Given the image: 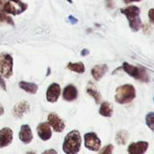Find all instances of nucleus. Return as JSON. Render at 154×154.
<instances>
[{"label": "nucleus", "instance_id": "c85d7f7f", "mask_svg": "<svg viewBox=\"0 0 154 154\" xmlns=\"http://www.w3.org/2000/svg\"><path fill=\"white\" fill-rule=\"evenodd\" d=\"M88 53H89L88 50H87V49H84V50H82V51H81V56H87Z\"/></svg>", "mask_w": 154, "mask_h": 154}, {"label": "nucleus", "instance_id": "4468645a", "mask_svg": "<svg viewBox=\"0 0 154 154\" xmlns=\"http://www.w3.org/2000/svg\"><path fill=\"white\" fill-rule=\"evenodd\" d=\"M37 133H38L39 137L44 142L50 140L51 138V135H52L51 126L48 123L39 124V125L37 127Z\"/></svg>", "mask_w": 154, "mask_h": 154}, {"label": "nucleus", "instance_id": "f03ea898", "mask_svg": "<svg viewBox=\"0 0 154 154\" xmlns=\"http://www.w3.org/2000/svg\"><path fill=\"white\" fill-rule=\"evenodd\" d=\"M121 13L128 19L130 28L133 32H138L142 28V20L140 17L141 9L137 5H129L121 8Z\"/></svg>", "mask_w": 154, "mask_h": 154}, {"label": "nucleus", "instance_id": "aec40b11", "mask_svg": "<svg viewBox=\"0 0 154 154\" xmlns=\"http://www.w3.org/2000/svg\"><path fill=\"white\" fill-rule=\"evenodd\" d=\"M129 139V134L125 130H121L117 132L116 135V143L118 145H125Z\"/></svg>", "mask_w": 154, "mask_h": 154}, {"label": "nucleus", "instance_id": "cd10ccee", "mask_svg": "<svg viewBox=\"0 0 154 154\" xmlns=\"http://www.w3.org/2000/svg\"><path fill=\"white\" fill-rule=\"evenodd\" d=\"M42 154H58V152L53 149H50V150H47V151L43 152Z\"/></svg>", "mask_w": 154, "mask_h": 154}, {"label": "nucleus", "instance_id": "f8f14e48", "mask_svg": "<svg viewBox=\"0 0 154 154\" xmlns=\"http://www.w3.org/2000/svg\"><path fill=\"white\" fill-rule=\"evenodd\" d=\"M30 111V106L26 101H22L16 104L13 108V115L16 118H22Z\"/></svg>", "mask_w": 154, "mask_h": 154}, {"label": "nucleus", "instance_id": "423d86ee", "mask_svg": "<svg viewBox=\"0 0 154 154\" xmlns=\"http://www.w3.org/2000/svg\"><path fill=\"white\" fill-rule=\"evenodd\" d=\"M14 60L9 53L0 54V75L5 79H9L13 76Z\"/></svg>", "mask_w": 154, "mask_h": 154}, {"label": "nucleus", "instance_id": "b1692460", "mask_svg": "<svg viewBox=\"0 0 154 154\" xmlns=\"http://www.w3.org/2000/svg\"><path fill=\"white\" fill-rule=\"evenodd\" d=\"M113 151H114V146L112 144H108L101 150L99 154H113Z\"/></svg>", "mask_w": 154, "mask_h": 154}, {"label": "nucleus", "instance_id": "6e6552de", "mask_svg": "<svg viewBox=\"0 0 154 154\" xmlns=\"http://www.w3.org/2000/svg\"><path fill=\"white\" fill-rule=\"evenodd\" d=\"M48 124L56 132V133H61L65 129V123L64 121L56 114V113H51L48 116Z\"/></svg>", "mask_w": 154, "mask_h": 154}, {"label": "nucleus", "instance_id": "393cba45", "mask_svg": "<svg viewBox=\"0 0 154 154\" xmlns=\"http://www.w3.org/2000/svg\"><path fill=\"white\" fill-rule=\"evenodd\" d=\"M0 88L3 89L4 91H6V85H5V81L4 79V78L0 75Z\"/></svg>", "mask_w": 154, "mask_h": 154}, {"label": "nucleus", "instance_id": "473e14b6", "mask_svg": "<svg viewBox=\"0 0 154 154\" xmlns=\"http://www.w3.org/2000/svg\"><path fill=\"white\" fill-rule=\"evenodd\" d=\"M26 154H36V152H27Z\"/></svg>", "mask_w": 154, "mask_h": 154}, {"label": "nucleus", "instance_id": "4be33fe9", "mask_svg": "<svg viewBox=\"0 0 154 154\" xmlns=\"http://www.w3.org/2000/svg\"><path fill=\"white\" fill-rule=\"evenodd\" d=\"M4 24L14 25V23L13 21V18L9 14L0 12V25H4Z\"/></svg>", "mask_w": 154, "mask_h": 154}, {"label": "nucleus", "instance_id": "9d476101", "mask_svg": "<svg viewBox=\"0 0 154 154\" xmlns=\"http://www.w3.org/2000/svg\"><path fill=\"white\" fill-rule=\"evenodd\" d=\"M149 148V143L147 142H136L133 143L128 146V154H144Z\"/></svg>", "mask_w": 154, "mask_h": 154}, {"label": "nucleus", "instance_id": "7ed1b4c3", "mask_svg": "<svg viewBox=\"0 0 154 154\" xmlns=\"http://www.w3.org/2000/svg\"><path fill=\"white\" fill-rule=\"evenodd\" d=\"M136 97L135 88L131 84H125L118 87L116 90L115 99L120 105H126L131 103Z\"/></svg>", "mask_w": 154, "mask_h": 154}, {"label": "nucleus", "instance_id": "f257e3e1", "mask_svg": "<svg viewBox=\"0 0 154 154\" xmlns=\"http://www.w3.org/2000/svg\"><path fill=\"white\" fill-rule=\"evenodd\" d=\"M81 147V136L79 131L69 132L63 142L62 150L65 154H78Z\"/></svg>", "mask_w": 154, "mask_h": 154}, {"label": "nucleus", "instance_id": "dca6fc26", "mask_svg": "<svg viewBox=\"0 0 154 154\" xmlns=\"http://www.w3.org/2000/svg\"><path fill=\"white\" fill-rule=\"evenodd\" d=\"M87 93L90 97H92L94 98V100H95V102H96L97 105H98V104L101 103V101H102V96H101L98 88H97L96 84H94L91 81H89L88 84V86H87Z\"/></svg>", "mask_w": 154, "mask_h": 154}, {"label": "nucleus", "instance_id": "a878e982", "mask_svg": "<svg viewBox=\"0 0 154 154\" xmlns=\"http://www.w3.org/2000/svg\"><path fill=\"white\" fill-rule=\"evenodd\" d=\"M148 15H149V19H150L151 23H153V24H154V8H152V9H150V11H149V14H148Z\"/></svg>", "mask_w": 154, "mask_h": 154}, {"label": "nucleus", "instance_id": "20e7f679", "mask_svg": "<svg viewBox=\"0 0 154 154\" xmlns=\"http://www.w3.org/2000/svg\"><path fill=\"white\" fill-rule=\"evenodd\" d=\"M28 7L26 3H19L15 4L9 0H0V12L5 13L7 14L18 15L23 13Z\"/></svg>", "mask_w": 154, "mask_h": 154}, {"label": "nucleus", "instance_id": "39448f33", "mask_svg": "<svg viewBox=\"0 0 154 154\" xmlns=\"http://www.w3.org/2000/svg\"><path fill=\"white\" fill-rule=\"evenodd\" d=\"M122 69L132 78L140 80L142 82H148L149 77L146 72V69L143 67H136L129 64L128 62H124Z\"/></svg>", "mask_w": 154, "mask_h": 154}, {"label": "nucleus", "instance_id": "0eeeda50", "mask_svg": "<svg viewBox=\"0 0 154 154\" xmlns=\"http://www.w3.org/2000/svg\"><path fill=\"white\" fill-rule=\"evenodd\" d=\"M85 147L91 152H98L101 148V141L95 133H87L84 135Z\"/></svg>", "mask_w": 154, "mask_h": 154}, {"label": "nucleus", "instance_id": "5701e85b", "mask_svg": "<svg viewBox=\"0 0 154 154\" xmlns=\"http://www.w3.org/2000/svg\"><path fill=\"white\" fill-rule=\"evenodd\" d=\"M145 122L147 126L152 131L154 134V112H150L145 116Z\"/></svg>", "mask_w": 154, "mask_h": 154}, {"label": "nucleus", "instance_id": "2eb2a0df", "mask_svg": "<svg viewBox=\"0 0 154 154\" xmlns=\"http://www.w3.org/2000/svg\"><path fill=\"white\" fill-rule=\"evenodd\" d=\"M63 99L68 102H72L77 99L78 97V89L73 85H68L62 93Z\"/></svg>", "mask_w": 154, "mask_h": 154}, {"label": "nucleus", "instance_id": "72a5a7b5", "mask_svg": "<svg viewBox=\"0 0 154 154\" xmlns=\"http://www.w3.org/2000/svg\"><path fill=\"white\" fill-rule=\"evenodd\" d=\"M67 1H68L69 4H72V3H73V2H72V0H67Z\"/></svg>", "mask_w": 154, "mask_h": 154}, {"label": "nucleus", "instance_id": "1a4fd4ad", "mask_svg": "<svg viewBox=\"0 0 154 154\" xmlns=\"http://www.w3.org/2000/svg\"><path fill=\"white\" fill-rule=\"evenodd\" d=\"M60 95V87L57 83H52L48 87L46 92V99L49 103H55L58 101Z\"/></svg>", "mask_w": 154, "mask_h": 154}, {"label": "nucleus", "instance_id": "6ab92c4d", "mask_svg": "<svg viewBox=\"0 0 154 154\" xmlns=\"http://www.w3.org/2000/svg\"><path fill=\"white\" fill-rule=\"evenodd\" d=\"M19 87H20V88H22L25 92H27L29 94H32V95L36 94V92L38 91V86L36 84L31 83V82L20 81L19 82Z\"/></svg>", "mask_w": 154, "mask_h": 154}, {"label": "nucleus", "instance_id": "f704fd0d", "mask_svg": "<svg viewBox=\"0 0 154 154\" xmlns=\"http://www.w3.org/2000/svg\"><path fill=\"white\" fill-rule=\"evenodd\" d=\"M153 101H154V97H153Z\"/></svg>", "mask_w": 154, "mask_h": 154}, {"label": "nucleus", "instance_id": "bb28decb", "mask_svg": "<svg viewBox=\"0 0 154 154\" xmlns=\"http://www.w3.org/2000/svg\"><path fill=\"white\" fill-rule=\"evenodd\" d=\"M68 20L69 21V23H72V24H76V23H78V19L77 18H75L74 16H72V15H69V17H68Z\"/></svg>", "mask_w": 154, "mask_h": 154}, {"label": "nucleus", "instance_id": "7c9ffc66", "mask_svg": "<svg viewBox=\"0 0 154 154\" xmlns=\"http://www.w3.org/2000/svg\"><path fill=\"white\" fill-rule=\"evenodd\" d=\"M3 115H4V107H3V106L0 104V116H3Z\"/></svg>", "mask_w": 154, "mask_h": 154}, {"label": "nucleus", "instance_id": "c756f323", "mask_svg": "<svg viewBox=\"0 0 154 154\" xmlns=\"http://www.w3.org/2000/svg\"><path fill=\"white\" fill-rule=\"evenodd\" d=\"M141 0H124V2L125 4H130V3H133V2H140Z\"/></svg>", "mask_w": 154, "mask_h": 154}, {"label": "nucleus", "instance_id": "2f4dec72", "mask_svg": "<svg viewBox=\"0 0 154 154\" xmlns=\"http://www.w3.org/2000/svg\"><path fill=\"white\" fill-rule=\"evenodd\" d=\"M9 1H11L13 3H15V4H19V3L22 2V0H9Z\"/></svg>", "mask_w": 154, "mask_h": 154}, {"label": "nucleus", "instance_id": "412c9836", "mask_svg": "<svg viewBox=\"0 0 154 154\" xmlns=\"http://www.w3.org/2000/svg\"><path fill=\"white\" fill-rule=\"evenodd\" d=\"M67 68L68 69L76 72L78 74H83L85 72V65L83 64V62H75V63L69 62L68 63Z\"/></svg>", "mask_w": 154, "mask_h": 154}, {"label": "nucleus", "instance_id": "ddd939ff", "mask_svg": "<svg viewBox=\"0 0 154 154\" xmlns=\"http://www.w3.org/2000/svg\"><path fill=\"white\" fill-rule=\"evenodd\" d=\"M33 138L32 133V129L29 125H23L21 126L20 128V132H19V139L22 143H23L24 144H29L32 143Z\"/></svg>", "mask_w": 154, "mask_h": 154}, {"label": "nucleus", "instance_id": "f3484780", "mask_svg": "<svg viewBox=\"0 0 154 154\" xmlns=\"http://www.w3.org/2000/svg\"><path fill=\"white\" fill-rule=\"evenodd\" d=\"M108 71V67L106 64H100V65H96L93 67L91 69V74L95 80L99 81Z\"/></svg>", "mask_w": 154, "mask_h": 154}, {"label": "nucleus", "instance_id": "a211bd4d", "mask_svg": "<svg viewBox=\"0 0 154 154\" xmlns=\"http://www.w3.org/2000/svg\"><path fill=\"white\" fill-rule=\"evenodd\" d=\"M114 113V109H113V106L111 103H109L108 101H105L101 104L100 108H99V114L104 116V117H111L113 116Z\"/></svg>", "mask_w": 154, "mask_h": 154}, {"label": "nucleus", "instance_id": "9b49d317", "mask_svg": "<svg viewBox=\"0 0 154 154\" xmlns=\"http://www.w3.org/2000/svg\"><path fill=\"white\" fill-rule=\"evenodd\" d=\"M13 142V131L9 127H5L0 130V148H5L10 145Z\"/></svg>", "mask_w": 154, "mask_h": 154}]
</instances>
